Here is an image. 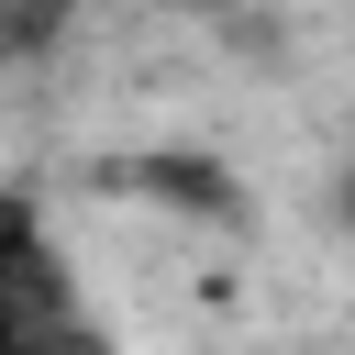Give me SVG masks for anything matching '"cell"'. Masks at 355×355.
Listing matches in <instances>:
<instances>
[{
  "label": "cell",
  "mask_w": 355,
  "mask_h": 355,
  "mask_svg": "<svg viewBox=\"0 0 355 355\" xmlns=\"http://www.w3.org/2000/svg\"><path fill=\"white\" fill-rule=\"evenodd\" d=\"M0 355H111V333L67 288V255L33 200L0 211Z\"/></svg>",
  "instance_id": "6da1fadb"
},
{
  "label": "cell",
  "mask_w": 355,
  "mask_h": 355,
  "mask_svg": "<svg viewBox=\"0 0 355 355\" xmlns=\"http://www.w3.org/2000/svg\"><path fill=\"white\" fill-rule=\"evenodd\" d=\"M55 22H67V0H11V33H0V44H11V67H33V55L55 44Z\"/></svg>",
  "instance_id": "7a4b0ae2"
},
{
  "label": "cell",
  "mask_w": 355,
  "mask_h": 355,
  "mask_svg": "<svg viewBox=\"0 0 355 355\" xmlns=\"http://www.w3.org/2000/svg\"><path fill=\"white\" fill-rule=\"evenodd\" d=\"M344 222H355V144H344Z\"/></svg>",
  "instance_id": "3957f363"
}]
</instances>
